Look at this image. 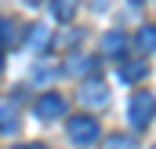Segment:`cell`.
Returning a JSON list of instances; mask_svg holds the SVG:
<instances>
[{
    "label": "cell",
    "instance_id": "5bb4252c",
    "mask_svg": "<svg viewBox=\"0 0 156 149\" xmlns=\"http://www.w3.org/2000/svg\"><path fill=\"white\" fill-rule=\"evenodd\" d=\"M58 76V69H51V66H37L33 69V84H51Z\"/></svg>",
    "mask_w": 156,
    "mask_h": 149
},
{
    "label": "cell",
    "instance_id": "277c9868",
    "mask_svg": "<svg viewBox=\"0 0 156 149\" xmlns=\"http://www.w3.org/2000/svg\"><path fill=\"white\" fill-rule=\"evenodd\" d=\"M62 113H66V98H62L58 91H47V95L37 98V116H40V120L51 124V120H58Z\"/></svg>",
    "mask_w": 156,
    "mask_h": 149
},
{
    "label": "cell",
    "instance_id": "5b68a950",
    "mask_svg": "<svg viewBox=\"0 0 156 149\" xmlns=\"http://www.w3.org/2000/svg\"><path fill=\"white\" fill-rule=\"evenodd\" d=\"M98 69V58H91V55H69L66 58V73L69 76H91Z\"/></svg>",
    "mask_w": 156,
    "mask_h": 149
},
{
    "label": "cell",
    "instance_id": "8fae6325",
    "mask_svg": "<svg viewBox=\"0 0 156 149\" xmlns=\"http://www.w3.org/2000/svg\"><path fill=\"white\" fill-rule=\"evenodd\" d=\"M0 47H18V26L11 18H0Z\"/></svg>",
    "mask_w": 156,
    "mask_h": 149
},
{
    "label": "cell",
    "instance_id": "7c38bea8",
    "mask_svg": "<svg viewBox=\"0 0 156 149\" xmlns=\"http://www.w3.org/2000/svg\"><path fill=\"white\" fill-rule=\"evenodd\" d=\"M145 73H149L145 62H123V66H120V80H123V84H134V80H142Z\"/></svg>",
    "mask_w": 156,
    "mask_h": 149
},
{
    "label": "cell",
    "instance_id": "6da1fadb",
    "mask_svg": "<svg viewBox=\"0 0 156 149\" xmlns=\"http://www.w3.org/2000/svg\"><path fill=\"white\" fill-rule=\"evenodd\" d=\"M156 116V98L149 91H138L134 98H131V106H127V120H131V127L134 131H142V127H149Z\"/></svg>",
    "mask_w": 156,
    "mask_h": 149
},
{
    "label": "cell",
    "instance_id": "7a4b0ae2",
    "mask_svg": "<svg viewBox=\"0 0 156 149\" xmlns=\"http://www.w3.org/2000/svg\"><path fill=\"white\" fill-rule=\"evenodd\" d=\"M80 102L91 106V109H109V84L98 80V76H87L80 84Z\"/></svg>",
    "mask_w": 156,
    "mask_h": 149
},
{
    "label": "cell",
    "instance_id": "52a82bcc",
    "mask_svg": "<svg viewBox=\"0 0 156 149\" xmlns=\"http://www.w3.org/2000/svg\"><path fill=\"white\" fill-rule=\"evenodd\" d=\"M18 102H0V135H15L18 131Z\"/></svg>",
    "mask_w": 156,
    "mask_h": 149
},
{
    "label": "cell",
    "instance_id": "9a60e30c",
    "mask_svg": "<svg viewBox=\"0 0 156 149\" xmlns=\"http://www.w3.org/2000/svg\"><path fill=\"white\" fill-rule=\"evenodd\" d=\"M26 149H47V146H44V142H33V146H26Z\"/></svg>",
    "mask_w": 156,
    "mask_h": 149
},
{
    "label": "cell",
    "instance_id": "ac0fdd59",
    "mask_svg": "<svg viewBox=\"0 0 156 149\" xmlns=\"http://www.w3.org/2000/svg\"><path fill=\"white\" fill-rule=\"evenodd\" d=\"M153 149H156V146H153Z\"/></svg>",
    "mask_w": 156,
    "mask_h": 149
},
{
    "label": "cell",
    "instance_id": "ba28073f",
    "mask_svg": "<svg viewBox=\"0 0 156 149\" xmlns=\"http://www.w3.org/2000/svg\"><path fill=\"white\" fill-rule=\"evenodd\" d=\"M51 40H55V37H51V29H47V26H33V29L26 33V47H33V51H44Z\"/></svg>",
    "mask_w": 156,
    "mask_h": 149
},
{
    "label": "cell",
    "instance_id": "2e32d148",
    "mask_svg": "<svg viewBox=\"0 0 156 149\" xmlns=\"http://www.w3.org/2000/svg\"><path fill=\"white\" fill-rule=\"evenodd\" d=\"M22 4H29V7H37V4H44V0H22Z\"/></svg>",
    "mask_w": 156,
    "mask_h": 149
},
{
    "label": "cell",
    "instance_id": "e0dca14e",
    "mask_svg": "<svg viewBox=\"0 0 156 149\" xmlns=\"http://www.w3.org/2000/svg\"><path fill=\"white\" fill-rule=\"evenodd\" d=\"M0 73H4V47H0Z\"/></svg>",
    "mask_w": 156,
    "mask_h": 149
},
{
    "label": "cell",
    "instance_id": "9c48e42d",
    "mask_svg": "<svg viewBox=\"0 0 156 149\" xmlns=\"http://www.w3.org/2000/svg\"><path fill=\"white\" fill-rule=\"evenodd\" d=\"M134 44H138L142 55H153V51H156V26H142L138 37H134Z\"/></svg>",
    "mask_w": 156,
    "mask_h": 149
},
{
    "label": "cell",
    "instance_id": "8992f818",
    "mask_svg": "<svg viewBox=\"0 0 156 149\" xmlns=\"http://www.w3.org/2000/svg\"><path fill=\"white\" fill-rule=\"evenodd\" d=\"M123 51H127V33L123 29H109L105 40H102V55L105 58H120Z\"/></svg>",
    "mask_w": 156,
    "mask_h": 149
},
{
    "label": "cell",
    "instance_id": "3957f363",
    "mask_svg": "<svg viewBox=\"0 0 156 149\" xmlns=\"http://www.w3.org/2000/svg\"><path fill=\"white\" fill-rule=\"evenodd\" d=\"M98 120L94 116H73L69 120V138H73V146H94L98 142Z\"/></svg>",
    "mask_w": 156,
    "mask_h": 149
},
{
    "label": "cell",
    "instance_id": "4fadbf2b",
    "mask_svg": "<svg viewBox=\"0 0 156 149\" xmlns=\"http://www.w3.org/2000/svg\"><path fill=\"white\" fill-rule=\"evenodd\" d=\"M102 149H134V138L131 135H109L102 142Z\"/></svg>",
    "mask_w": 156,
    "mask_h": 149
},
{
    "label": "cell",
    "instance_id": "30bf717a",
    "mask_svg": "<svg viewBox=\"0 0 156 149\" xmlns=\"http://www.w3.org/2000/svg\"><path fill=\"white\" fill-rule=\"evenodd\" d=\"M51 7H55V18H58V22H73L80 0H51Z\"/></svg>",
    "mask_w": 156,
    "mask_h": 149
}]
</instances>
